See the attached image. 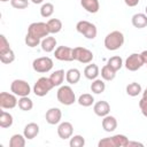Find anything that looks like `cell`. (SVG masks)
<instances>
[{"mask_svg":"<svg viewBox=\"0 0 147 147\" xmlns=\"http://www.w3.org/2000/svg\"><path fill=\"white\" fill-rule=\"evenodd\" d=\"M105 47L108 51H117L124 44V34L121 31H111L105 37Z\"/></svg>","mask_w":147,"mask_h":147,"instance_id":"1","label":"cell"},{"mask_svg":"<svg viewBox=\"0 0 147 147\" xmlns=\"http://www.w3.org/2000/svg\"><path fill=\"white\" fill-rule=\"evenodd\" d=\"M56 98L63 106H71L76 101V94L69 85H61L56 92Z\"/></svg>","mask_w":147,"mask_h":147,"instance_id":"2","label":"cell"},{"mask_svg":"<svg viewBox=\"0 0 147 147\" xmlns=\"http://www.w3.org/2000/svg\"><path fill=\"white\" fill-rule=\"evenodd\" d=\"M129 139L124 134H115L113 137L103 138L98 142L99 147H127Z\"/></svg>","mask_w":147,"mask_h":147,"instance_id":"3","label":"cell"},{"mask_svg":"<svg viewBox=\"0 0 147 147\" xmlns=\"http://www.w3.org/2000/svg\"><path fill=\"white\" fill-rule=\"evenodd\" d=\"M28 34H30L32 37H36L38 39H44L45 37H47L49 34L47 23H44V22H33V23H31L28 28Z\"/></svg>","mask_w":147,"mask_h":147,"instance_id":"4","label":"cell"},{"mask_svg":"<svg viewBox=\"0 0 147 147\" xmlns=\"http://www.w3.org/2000/svg\"><path fill=\"white\" fill-rule=\"evenodd\" d=\"M76 30L87 39H94L96 37V26L88 21H79L76 24Z\"/></svg>","mask_w":147,"mask_h":147,"instance_id":"5","label":"cell"},{"mask_svg":"<svg viewBox=\"0 0 147 147\" xmlns=\"http://www.w3.org/2000/svg\"><path fill=\"white\" fill-rule=\"evenodd\" d=\"M54 87L49 77H40L33 85V93L37 96H45Z\"/></svg>","mask_w":147,"mask_h":147,"instance_id":"6","label":"cell"},{"mask_svg":"<svg viewBox=\"0 0 147 147\" xmlns=\"http://www.w3.org/2000/svg\"><path fill=\"white\" fill-rule=\"evenodd\" d=\"M54 63H53V60L48 56H41V57H37L33 60L32 62V68L36 72H39V74H45V72H48L52 70Z\"/></svg>","mask_w":147,"mask_h":147,"instance_id":"7","label":"cell"},{"mask_svg":"<svg viewBox=\"0 0 147 147\" xmlns=\"http://www.w3.org/2000/svg\"><path fill=\"white\" fill-rule=\"evenodd\" d=\"M72 57H74V61H78L80 63L87 64L92 62L94 55L90 49L78 46V47L72 48Z\"/></svg>","mask_w":147,"mask_h":147,"instance_id":"8","label":"cell"},{"mask_svg":"<svg viewBox=\"0 0 147 147\" xmlns=\"http://www.w3.org/2000/svg\"><path fill=\"white\" fill-rule=\"evenodd\" d=\"M10 91L17 96H28L31 92V87L28 82L23 79H15L10 84Z\"/></svg>","mask_w":147,"mask_h":147,"instance_id":"9","label":"cell"},{"mask_svg":"<svg viewBox=\"0 0 147 147\" xmlns=\"http://www.w3.org/2000/svg\"><path fill=\"white\" fill-rule=\"evenodd\" d=\"M17 95L14 93H8V92H1L0 93V107L2 109H13L18 105L17 101Z\"/></svg>","mask_w":147,"mask_h":147,"instance_id":"10","label":"cell"},{"mask_svg":"<svg viewBox=\"0 0 147 147\" xmlns=\"http://www.w3.org/2000/svg\"><path fill=\"white\" fill-rule=\"evenodd\" d=\"M124 65L129 71H137L138 69H140L144 65V61L141 59V55L138 53H132L131 55H129L126 57Z\"/></svg>","mask_w":147,"mask_h":147,"instance_id":"11","label":"cell"},{"mask_svg":"<svg viewBox=\"0 0 147 147\" xmlns=\"http://www.w3.org/2000/svg\"><path fill=\"white\" fill-rule=\"evenodd\" d=\"M54 56L59 61H74L72 57V48L68 46H57L54 51Z\"/></svg>","mask_w":147,"mask_h":147,"instance_id":"12","label":"cell"},{"mask_svg":"<svg viewBox=\"0 0 147 147\" xmlns=\"http://www.w3.org/2000/svg\"><path fill=\"white\" fill-rule=\"evenodd\" d=\"M45 118H46V122L48 124H51V125L59 124L61 122V118H62V111H61L60 108H56V107L49 108L46 111Z\"/></svg>","mask_w":147,"mask_h":147,"instance_id":"13","label":"cell"},{"mask_svg":"<svg viewBox=\"0 0 147 147\" xmlns=\"http://www.w3.org/2000/svg\"><path fill=\"white\" fill-rule=\"evenodd\" d=\"M72 132H74V126H72V124L70 122H62L57 126V134L63 140L71 138L72 137Z\"/></svg>","mask_w":147,"mask_h":147,"instance_id":"14","label":"cell"},{"mask_svg":"<svg viewBox=\"0 0 147 147\" xmlns=\"http://www.w3.org/2000/svg\"><path fill=\"white\" fill-rule=\"evenodd\" d=\"M93 110H94V114L99 117H105L107 115H109L110 113V106L107 101L105 100H100L98 102L94 103V107H93Z\"/></svg>","mask_w":147,"mask_h":147,"instance_id":"15","label":"cell"},{"mask_svg":"<svg viewBox=\"0 0 147 147\" xmlns=\"http://www.w3.org/2000/svg\"><path fill=\"white\" fill-rule=\"evenodd\" d=\"M39 125L37 123H29L24 126V130H23V134L26 139L31 140L33 138H36L38 134H39Z\"/></svg>","mask_w":147,"mask_h":147,"instance_id":"16","label":"cell"},{"mask_svg":"<svg viewBox=\"0 0 147 147\" xmlns=\"http://www.w3.org/2000/svg\"><path fill=\"white\" fill-rule=\"evenodd\" d=\"M56 39L55 37H51V36H47L45 37L44 39H41V42H40V46H41V49L46 53H51L53 51H55V47H56Z\"/></svg>","mask_w":147,"mask_h":147,"instance_id":"17","label":"cell"},{"mask_svg":"<svg viewBox=\"0 0 147 147\" xmlns=\"http://www.w3.org/2000/svg\"><path fill=\"white\" fill-rule=\"evenodd\" d=\"M102 127L106 132H113L116 130L117 127V119L111 116V115H107L103 117L102 119Z\"/></svg>","mask_w":147,"mask_h":147,"instance_id":"18","label":"cell"},{"mask_svg":"<svg viewBox=\"0 0 147 147\" xmlns=\"http://www.w3.org/2000/svg\"><path fill=\"white\" fill-rule=\"evenodd\" d=\"M131 22H132V25L137 29H144L147 26V15L146 14H142V13H138V14H134L131 18Z\"/></svg>","mask_w":147,"mask_h":147,"instance_id":"19","label":"cell"},{"mask_svg":"<svg viewBox=\"0 0 147 147\" xmlns=\"http://www.w3.org/2000/svg\"><path fill=\"white\" fill-rule=\"evenodd\" d=\"M80 5L87 13L91 14H95L100 9V5L98 0H80Z\"/></svg>","mask_w":147,"mask_h":147,"instance_id":"20","label":"cell"},{"mask_svg":"<svg viewBox=\"0 0 147 147\" xmlns=\"http://www.w3.org/2000/svg\"><path fill=\"white\" fill-rule=\"evenodd\" d=\"M100 75V70H99V67L94 63L92 64H87L84 69V76L90 79V80H94L98 78V76Z\"/></svg>","mask_w":147,"mask_h":147,"instance_id":"21","label":"cell"},{"mask_svg":"<svg viewBox=\"0 0 147 147\" xmlns=\"http://www.w3.org/2000/svg\"><path fill=\"white\" fill-rule=\"evenodd\" d=\"M65 79L69 84H77L80 79V71L77 68H71L65 72Z\"/></svg>","mask_w":147,"mask_h":147,"instance_id":"22","label":"cell"},{"mask_svg":"<svg viewBox=\"0 0 147 147\" xmlns=\"http://www.w3.org/2000/svg\"><path fill=\"white\" fill-rule=\"evenodd\" d=\"M49 79L53 83L54 87L55 86H61L62 83H63V80H64V70H62V69L55 70L53 74H51Z\"/></svg>","mask_w":147,"mask_h":147,"instance_id":"23","label":"cell"},{"mask_svg":"<svg viewBox=\"0 0 147 147\" xmlns=\"http://www.w3.org/2000/svg\"><path fill=\"white\" fill-rule=\"evenodd\" d=\"M13 116L11 114L5 111V110H1L0 113V126L2 129H7V127H10L13 125Z\"/></svg>","mask_w":147,"mask_h":147,"instance_id":"24","label":"cell"},{"mask_svg":"<svg viewBox=\"0 0 147 147\" xmlns=\"http://www.w3.org/2000/svg\"><path fill=\"white\" fill-rule=\"evenodd\" d=\"M101 77L103 80H107V82H110L113 80L115 77H116V71L110 68L108 64H105L102 68H101V72H100Z\"/></svg>","mask_w":147,"mask_h":147,"instance_id":"25","label":"cell"},{"mask_svg":"<svg viewBox=\"0 0 147 147\" xmlns=\"http://www.w3.org/2000/svg\"><path fill=\"white\" fill-rule=\"evenodd\" d=\"M47 25H48L49 33H52V34L59 33L62 30V22L59 18H51V20H48Z\"/></svg>","mask_w":147,"mask_h":147,"instance_id":"26","label":"cell"},{"mask_svg":"<svg viewBox=\"0 0 147 147\" xmlns=\"http://www.w3.org/2000/svg\"><path fill=\"white\" fill-rule=\"evenodd\" d=\"M106 90V84H105V80L103 79H94L91 84V91L94 93V94H101L103 93Z\"/></svg>","mask_w":147,"mask_h":147,"instance_id":"27","label":"cell"},{"mask_svg":"<svg viewBox=\"0 0 147 147\" xmlns=\"http://www.w3.org/2000/svg\"><path fill=\"white\" fill-rule=\"evenodd\" d=\"M125 91H126V94L127 95H130V96H137V95H139L141 93L142 88H141V85L139 83L132 82V83H130V84L126 85Z\"/></svg>","mask_w":147,"mask_h":147,"instance_id":"28","label":"cell"},{"mask_svg":"<svg viewBox=\"0 0 147 147\" xmlns=\"http://www.w3.org/2000/svg\"><path fill=\"white\" fill-rule=\"evenodd\" d=\"M25 137L24 134H20V133H16V134H13L10 140H9V146L10 147H24L25 146Z\"/></svg>","mask_w":147,"mask_h":147,"instance_id":"29","label":"cell"},{"mask_svg":"<svg viewBox=\"0 0 147 147\" xmlns=\"http://www.w3.org/2000/svg\"><path fill=\"white\" fill-rule=\"evenodd\" d=\"M18 108L23 111H29L33 108V102L29 98V95L28 96H21L18 99Z\"/></svg>","mask_w":147,"mask_h":147,"instance_id":"30","label":"cell"},{"mask_svg":"<svg viewBox=\"0 0 147 147\" xmlns=\"http://www.w3.org/2000/svg\"><path fill=\"white\" fill-rule=\"evenodd\" d=\"M77 102H78L80 106H83V107H90V106H92V105L94 103V98H93V95L90 94V93H84V94L79 95Z\"/></svg>","mask_w":147,"mask_h":147,"instance_id":"31","label":"cell"},{"mask_svg":"<svg viewBox=\"0 0 147 147\" xmlns=\"http://www.w3.org/2000/svg\"><path fill=\"white\" fill-rule=\"evenodd\" d=\"M107 64H108L110 68H113V69L117 72V71L123 67V60H122V57H121V56L115 55V56H111V57L108 60Z\"/></svg>","mask_w":147,"mask_h":147,"instance_id":"32","label":"cell"},{"mask_svg":"<svg viewBox=\"0 0 147 147\" xmlns=\"http://www.w3.org/2000/svg\"><path fill=\"white\" fill-rule=\"evenodd\" d=\"M0 61L3 64H9V63L14 62L15 61V53H14V51L10 48L9 51H7L5 53H1L0 54Z\"/></svg>","mask_w":147,"mask_h":147,"instance_id":"33","label":"cell"},{"mask_svg":"<svg viewBox=\"0 0 147 147\" xmlns=\"http://www.w3.org/2000/svg\"><path fill=\"white\" fill-rule=\"evenodd\" d=\"M53 13H54V6H53V3H51V2H46V3H44L42 6H41V8H40V15L42 16V17H51L52 15H53Z\"/></svg>","mask_w":147,"mask_h":147,"instance_id":"34","label":"cell"},{"mask_svg":"<svg viewBox=\"0 0 147 147\" xmlns=\"http://www.w3.org/2000/svg\"><path fill=\"white\" fill-rule=\"evenodd\" d=\"M69 145L71 147H83L85 145V139L79 136V134H76L74 137L70 138V141H69Z\"/></svg>","mask_w":147,"mask_h":147,"instance_id":"35","label":"cell"},{"mask_svg":"<svg viewBox=\"0 0 147 147\" xmlns=\"http://www.w3.org/2000/svg\"><path fill=\"white\" fill-rule=\"evenodd\" d=\"M24 41H25L26 46H29V47L33 48V47L38 46V45L41 42V39H38V38H36V37H32V36H30V34H28V33H26Z\"/></svg>","mask_w":147,"mask_h":147,"instance_id":"36","label":"cell"},{"mask_svg":"<svg viewBox=\"0 0 147 147\" xmlns=\"http://www.w3.org/2000/svg\"><path fill=\"white\" fill-rule=\"evenodd\" d=\"M10 5L16 9H25L29 6V0H10Z\"/></svg>","mask_w":147,"mask_h":147,"instance_id":"37","label":"cell"},{"mask_svg":"<svg viewBox=\"0 0 147 147\" xmlns=\"http://www.w3.org/2000/svg\"><path fill=\"white\" fill-rule=\"evenodd\" d=\"M9 49H10L9 41L7 40V38H6L3 34H1V36H0V54L7 52V51H9Z\"/></svg>","mask_w":147,"mask_h":147,"instance_id":"38","label":"cell"},{"mask_svg":"<svg viewBox=\"0 0 147 147\" xmlns=\"http://www.w3.org/2000/svg\"><path fill=\"white\" fill-rule=\"evenodd\" d=\"M139 108L141 110V114L147 117V98L146 96H142L139 101Z\"/></svg>","mask_w":147,"mask_h":147,"instance_id":"39","label":"cell"},{"mask_svg":"<svg viewBox=\"0 0 147 147\" xmlns=\"http://www.w3.org/2000/svg\"><path fill=\"white\" fill-rule=\"evenodd\" d=\"M140 0H124L125 5L129 6V7H136L138 3H139Z\"/></svg>","mask_w":147,"mask_h":147,"instance_id":"40","label":"cell"},{"mask_svg":"<svg viewBox=\"0 0 147 147\" xmlns=\"http://www.w3.org/2000/svg\"><path fill=\"white\" fill-rule=\"evenodd\" d=\"M140 55H141V59H142V61H144V64H146V65H147V51L141 52V53H140Z\"/></svg>","mask_w":147,"mask_h":147,"instance_id":"41","label":"cell"},{"mask_svg":"<svg viewBox=\"0 0 147 147\" xmlns=\"http://www.w3.org/2000/svg\"><path fill=\"white\" fill-rule=\"evenodd\" d=\"M130 146H144L141 142H137V141H129V146L127 147H130Z\"/></svg>","mask_w":147,"mask_h":147,"instance_id":"42","label":"cell"},{"mask_svg":"<svg viewBox=\"0 0 147 147\" xmlns=\"http://www.w3.org/2000/svg\"><path fill=\"white\" fill-rule=\"evenodd\" d=\"M31 2H32V3H34V5H39V3L44 2V0H31Z\"/></svg>","mask_w":147,"mask_h":147,"instance_id":"43","label":"cell"},{"mask_svg":"<svg viewBox=\"0 0 147 147\" xmlns=\"http://www.w3.org/2000/svg\"><path fill=\"white\" fill-rule=\"evenodd\" d=\"M142 96H146V98H147V87L145 88V91H144V95H142Z\"/></svg>","mask_w":147,"mask_h":147,"instance_id":"44","label":"cell"},{"mask_svg":"<svg viewBox=\"0 0 147 147\" xmlns=\"http://www.w3.org/2000/svg\"><path fill=\"white\" fill-rule=\"evenodd\" d=\"M1 2H7V1H9V0H0Z\"/></svg>","mask_w":147,"mask_h":147,"instance_id":"45","label":"cell"},{"mask_svg":"<svg viewBox=\"0 0 147 147\" xmlns=\"http://www.w3.org/2000/svg\"><path fill=\"white\" fill-rule=\"evenodd\" d=\"M145 10H146V15H147V6H146V8H145Z\"/></svg>","mask_w":147,"mask_h":147,"instance_id":"46","label":"cell"}]
</instances>
